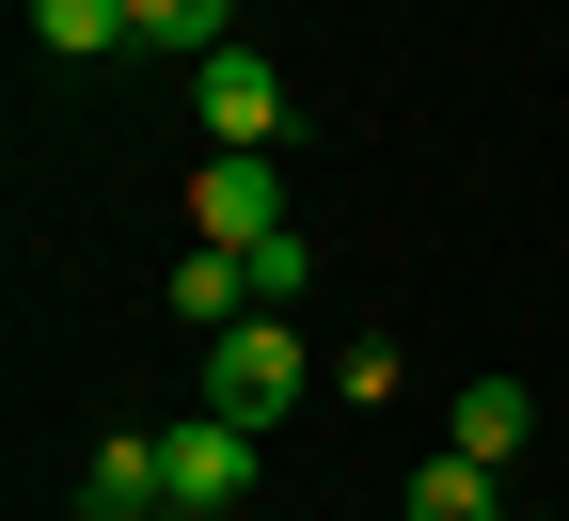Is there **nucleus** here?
<instances>
[{"instance_id":"7ed1b4c3","label":"nucleus","mask_w":569,"mask_h":521,"mask_svg":"<svg viewBox=\"0 0 569 521\" xmlns=\"http://www.w3.org/2000/svg\"><path fill=\"white\" fill-rule=\"evenodd\" d=\"M190 238H206V253H253V238H284V159L222 142V159L190 174Z\"/></svg>"},{"instance_id":"20e7f679","label":"nucleus","mask_w":569,"mask_h":521,"mask_svg":"<svg viewBox=\"0 0 569 521\" xmlns=\"http://www.w3.org/2000/svg\"><path fill=\"white\" fill-rule=\"evenodd\" d=\"M190 111H206V142H284V63L269 48H222V63H190Z\"/></svg>"},{"instance_id":"f8f14e48","label":"nucleus","mask_w":569,"mask_h":521,"mask_svg":"<svg viewBox=\"0 0 569 521\" xmlns=\"http://www.w3.org/2000/svg\"><path fill=\"white\" fill-rule=\"evenodd\" d=\"M142 521H174V505H142Z\"/></svg>"},{"instance_id":"f03ea898","label":"nucleus","mask_w":569,"mask_h":521,"mask_svg":"<svg viewBox=\"0 0 569 521\" xmlns=\"http://www.w3.org/2000/svg\"><path fill=\"white\" fill-rule=\"evenodd\" d=\"M159 490H174V521H253V427L174 411L159 427Z\"/></svg>"},{"instance_id":"1a4fd4ad","label":"nucleus","mask_w":569,"mask_h":521,"mask_svg":"<svg viewBox=\"0 0 569 521\" xmlns=\"http://www.w3.org/2000/svg\"><path fill=\"white\" fill-rule=\"evenodd\" d=\"M411 521H507V505H490V459H459V442H443V459L411 474Z\"/></svg>"},{"instance_id":"39448f33","label":"nucleus","mask_w":569,"mask_h":521,"mask_svg":"<svg viewBox=\"0 0 569 521\" xmlns=\"http://www.w3.org/2000/svg\"><path fill=\"white\" fill-rule=\"evenodd\" d=\"M127 48H159V63H222V48H238V0H127Z\"/></svg>"},{"instance_id":"9d476101","label":"nucleus","mask_w":569,"mask_h":521,"mask_svg":"<svg viewBox=\"0 0 569 521\" xmlns=\"http://www.w3.org/2000/svg\"><path fill=\"white\" fill-rule=\"evenodd\" d=\"M32 32H48L63 63H96V48H127V0H32Z\"/></svg>"},{"instance_id":"0eeeda50","label":"nucleus","mask_w":569,"mask_h":521,"mask_svg":"<svg viewBox=\"0 0 569 521\" xmlns=\"http://www.w3.org/2000/svg\"><path fill=\"white\" fill-rule=\"evenodd\" d=\"M522 427H538V395H522V380H459V411H443V442H459V459H490V474L522 459Z\"/></svg>"},{"instance_id":"6e6552de","label":"nucleus","mask_w":569,"mask_h":521,"mask_svg":"<svg viewBox=\"0 0 569 521\" xmlns=\"http://www.w3.org/2000/svg\"><path fill=\"white\" fill-rule=\"evenodd\" d=\"M80 505H96V521H142V505H174V490H159V427H127V442H96V474H80Z\"/></svg>"},{"instance_id":"423d86ee","label":"nucleus","mask_w":569,"mask_h":521,"mask_svg":"<svg viewBox=\"0 0 569 521\" xmlns=\"http://www.w3.org/2000/svg\"><path fill=\"white\" fill-rule=\"evenodd\" d=\"M159 301H174L190 332H238V317H253V269H238V253H206V238H190V253L159 269Z\"/></svg>"},{"instance_id":"f257e3e1","label":"nucleus","mask_w":569,"mask_h":521,"mask_svg":"<svg viewBox=\"0 0 569 521\" xmlns=\"http://www.w3.org/2000/svg\"><path fill=\"white\" fill-rule=\"evenodd\" d=\"M317 395V363H301V332H284V317H238V332H206V411H222V427H284V411H301Z\"/></svg>"},{"instance_id":"9b49d317","label":"nucleus","mask_w":569,"mask_h":521,"mask_svg":"<svg viewBox=\"0 0 569 521\" xmlns=\"http://www.w3.org/2000/svg\"><path fill=\"white\" fill-rule=\"evenodd\" d=\"M238 269H253V317H284V301H301V284H317V253H301V221H284V238H253Z\"/></svg>"}]
</instances>
